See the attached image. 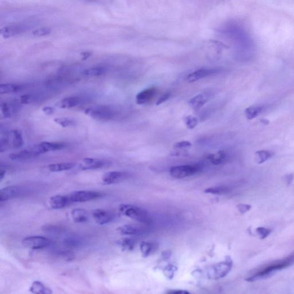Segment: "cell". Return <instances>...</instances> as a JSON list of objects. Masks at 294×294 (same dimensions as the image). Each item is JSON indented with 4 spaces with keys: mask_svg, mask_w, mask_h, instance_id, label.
<instances>
[{
    "mask_svg": "<svg viewBox=\"0 0 294 294\" xmlns=\"http://www.w3.org/2000/svg\"><path fill=\"white\" fill-rule=\"evenodd\" d=\"M76 165L73 163H61L52 164L48 166V169L51 172H61V171L71 170L75 167Z\"/></svg>",
    "mask_w": 294,
    "mask_h": 294,
    "instance_id": "cb8c5ba5",
    "label": "cell"
},
{
    "mask_svg": "<svg viewBox=\"0 0 294 294\" xmlns=\"http://www.w3.org/2000/svg\"><path fill=\"white\" fill-rule=\"evenodd\" d=\"M216 73H217V71L215 69H201L197 70V71L188 75L186 78V81L188 83H193L200 80L201 79L212 76Z\"/></svg>",
    "mask_w": 294,
    "mask_h": 294,
    "instance_id": "4fadbf2b",
    "label": "cell"
},
{
    "mask_svg": "<svg viewBox=\"0 0 294 294\" xmlns=\"http://www.w3.org/2000/svg\"><path fill=\"white\" fill-rule=\"evenodd\" d=\"M168 293L170 294H186V293H189V292H188L187 291H185V290H180V289H178V290H176V289H175V290H171L169 292H168Z\"/></svg>",
    "mask_w": 294,
    "mask_h": 294,
    "instance_id": "bcb514c9",
    "label": "cell"
},
{
    "mask_svg": "<svg viewBox=\"0 0 294 294\" xmlns=\"http://www.w3.org/2000/svg\"><path fill=\"white\" fill-rule=\"evenodd\" d=\"M54 121L56 124L63 127V128H67V127L72 126L76 125V122L69 118H57L54 120Z\"/></svg>",
    "mask_w": 294,
    "mask_h": 294,
    "instance_id": "d6a6232c",
    "label": "cell"
},
{
    "mask_svg": "<svg viewBox=\"0 0 294 294\" xmlns=\"http://www.w3.org/2000/svg\"><path fill=\"white\" fill-rule=\"evenodd\" d=\"M205 192L208 194L223 195L230 192V188L226 186H214L208 188Z\"/></svg>",
    "mask_w": 294,
    "mask_h": 294,
    "instance_id": "f546056e",
    "label": "cell"
},
{
    "mask_svg": "<svg viewBox=\"0 0 294 294\" xmlns=\"http://www.w3.org/2000/svg\"><path fill=\"white\" fill-rule=\"evenodd\" d=\"M171 93L169 92H167L165 94L163 95L160 96V99L157 100L156 103L157 105H159L161 104L162 103H165L166 102L167 100H168L170 97Z\"/></svg>",
    "mask_w": 294,
    "mask_h": 294,
    "instance_id": "ee69618b",
    "label": "cell"
},
{
    "mask_svg": "<svg viewBox=\"0 0 294 294\" xmlns=\"http://www.w3.org/2000/svg\"><path fill=\"white\" fill-rule=\"evenodd\" d=\"M65 144L62 143L42 142L31 148L32 151L37 156L50 151L62 150Z\"/></svg>",
    "mask_w": 294,
    "mask_h": 294,
    "instance_id": "ba28073f",
    "label": "cell"
},
{
    "mask_svg": "<svg viewBox=\"0 0 294 294\" xmlns=\"http://www.w3.org/2000/svg\"><path fill=\"white\" fill-rule=\"evenodd\" d=\"M251 208L252 206L251 205L247 204H240L237 206V209H238L239 212L242 214L248 212Z\"/></svg>",
    "mask_w": 294,
    "mask_h": 294,
    "instance_id": "b9f144b4",
    "label": "cell"
},
{
    "mask_svg": "<svg viewBox=\"0 0 294 294\" xmlns=\"http://www.w3.org/2000/svg\"><path fill=\"white\" fill-rule=\"evenodd\" d=\"M256 155L257 156L258 163L262 164L270 159L273 154L269 151H260L256 152Z\"/></svg>",
    "mask_w": 294,
    "mask_h": 294,
    "instance_id": "836d02e7",
    "label": "cell"
},
{
    "mask_svg": "<svg viewBox=\"0 0 294 294\" xmlns=\"http://www.w3.org/2000/svg\"><path fill=\"white\" fill-rule=\"evenodd\" d=\"M208 96L206 94H199L190 100V107L195 110H199L208 102Z\"/></svg>",
    "mask_w": 294,
    "mask_h": 294,
    "instance_id": "d6986e66",
    "label": "cell"
},
{
    "mask_svg": "<svg viewBox=\"0 0 294 294\" xmlns=\"http://www.w3.org/2000/svg\"><path fill=\"white\" fill-rule=\"evenodd\" d=\"M156 93L157 89L155 87H152L150 88L144 90L136 96L137 103L139 105L147 104L154 98Z\"/></svg>",
    "mask_w": 294,
    "mask_h": 294,
    "instance_id": "9a60e30c",
    "label": "cell"
},
{
    "mask_svg": "<svg viewBox=\"0 0 294 294\" xmlns=\"http://www.w3.org/2000/svg\"><path fill=\"white\" fill-rule=\"evenodd\" d=\"M86 1H89V2H95V0H86Z\"/></svg>",
    "mask_w": 294,
    "mask_h": 294,
    "instance_id": "f907efd6",
    "label": "cell"
},
{
    "mask_svg": "<svg viewBox=\"0 0 294 294\" xmlns=\"http://www.w3.org/2000/svg\"><path fill=\"white\" fill-rule=\"evenodd\" d=\"M117 244L124 250V251H133L136 245L135 241L132 239L125 238L118 240Z\"/></svg>",
    "mask_w": 294,
    "mask_h": 294,
    "instance_id": "f1b7e54d",
    "label": "cell"
},
{
    "mask_svg": "<svg viewBox=\"0 0 294 294\" xmlns=\"http://www.w3.org/2000/svg\"><path fill=\"white\" fill-rule=\"evenodd\" d=\"M122 235H138L141 234L142 230L138 226L132 225H124L118 227L117 229Z\"/></svg>",
    "mask_w": 294,
    "mask_h": 294,
    "instance_id": "44dd1931",
    "label": "cell"
},
{
    "mask_svg": "<svg viewBox=\"0 0 294 294\" xmlns=\"http://www.w3.org/2000/svg\"><path fill=\"white\" fill-rule=\"evenodd\" d=\"M58 256L66 261H71L74 258V254L70 251H62L58 253Z\"/></svg>",
    "mask_w": 294,
    "mask_h": 294,
    "instance_id": "8d00e7d4",
    "label": "cell"
},
{
    "mask_svg": "<svg viewBox=\"0 0 294 294\" xmlns=\"http://www.w3.org/2000/svg\"><path fill=\"white\" fill-rule=\"evenodd\" d=\"M293 265L294 252L284 258V259L272 263L271 265L268 266L264 269L258 272L256 274L250 276L249 278L246 279V281L249 282H253L269 278L272 275L277 273L278 271L287 269V268Z\"/></svg>",
    "mask_w": 294,
    "mask_h": 294,
    "instance_id": "6da1fadb",
    "label": "cell"
},
{
    "mask_svg": "<svg viewBox=\"0 0 294 294\" xmlns=\"http://www.w3.org/2000/svg\"><path fill=\"white\" fill-rule=\"evenodd\" d=\"M23 187L19 186H8L0 191V201H6L17 198L23 194Z\"/></svg>",
    "mask_w": 294,
    "mask_h": 294,
    "instance_id": "8fae6325",
    "label": "cell"
},
{
    "mask_svg": "<svg viewBox=\"0 0 294 294\" xmlns=\"http://www.w3.org/2000/svg\"><path fill=\"white\" fill-rule=\"evenodd\" d=\"M69 195H57L51 197L49 204L53 209H61L72 204Z\"/></svg>",
    "mask_w": 294,
    "mask_h": 294,
    "instance_id": "5bb4252c",
    "label": "cell"
},
{
    "mask_svg": "<svg viewBox=\"0 0 294 294\" xmlns=\"http://www.w3.org/2000/svg\"><path fill=\"white\" fill-rule=\"evenodd\" d=\"M29 291L36 294H51V289L40 281H35L29 287Z\"/></svg>",
    "mask_w": 294,
    "mask_h": 294,
    "instance_id": "e0dca14e",
    "label": "cell"
},
{
    "mask_svg": "<svg viewBox=\"0 0 294 294\" xmlns=\"http://www.w3.org/2000/svg\"><path fill=\"white\" fill-rule=\"evenodd\" d=\"M286 181H287L288 184L290 183L293 180V176L291 175H288V176L286 177Z\"/></svg>",
    "mask_w": 294,
    "mask_h": 294,
    "instance_id": "681fc988",
    "label": "cell"
},
{
    "mask_svg": "<svg viewBox=\"0 0 294 294\" xmlns=\"http://www.w3.org/2000/svg\"><path fill=\"white\" fill-rule=\"evenodd\" d=\"M51 33V29L49 28H42L35 30L32 34L36 37H45Z\"/></svg>",
    "mask_w": 294,
    "mask_h": 294,
    "instance_id": "74e56055",
    "label": "cell"
},
{
    "mask_svg": "<svg viewBox=\"0 0 294 294\" xmlns=\"http://www.w3.org/2000/svg\"><path fill=\"white\" fill-rule=\"evenodd\" d=\"M271 230L265 227H258L256 230V233L258 238L260 239H265L270 236Z\"/></svg>",
    "mask_w": 294,
    "mask_h": 294,
    "instance_id": "e575fe53",
    "label": "cell"
},
{
    "mask_svg": "<svg viewBox=\"0 0 294 294\" xmlns=\"http://www.w3.org/2000/svg\"><path fill=\"white\" fill-rule=\"evenodd\" d=\"M65 247L70 249H74L80 247L82 244V241L80 238L76 236L68 237L63 241Z\"/></svg>",
    "mask_w": 294,
    "mask_h": 294,
    "instance_id": "d4e9b609",
    "label": "cell"
},
{
    "mask_svg": "<svg viewBox=\"0 0 294 294\" xmlns=\"http://www.w3.org/2000/svg\"><path fill=\"white\" fill-rule=\"evenodd\" d=\"M200 170L198 165L178 166L171 168L170 173L174 178L183 179L192 176L200 172Z\"/></svg>",
    "mask_w": 294,
    "mask_h": 294,
    "instance_id": "5b68a950",
    "label": "cell"
},
{
    "mask_svg": "<svg viewBox=\"0 0 294 294\" xmlns=\"http://www.w3.org/2000/svg\"><path fill=\"white\" fill-rule=\"evenodd\" d=\"M43 231L50 234H58L62 231L61 228L53 225H46L43 227Z\"/></svg>",
    "mask_w": 294,
    "mask_h": 294,
    "instance_id": "ab89813d",
    "label": "cell"
},
{
    "mask_svg": "<svg viewBox=\"0 0 294 294\" xmlns=\"http://www.w3.org/2000/svg\"><path fill=\"white\" fill-rule=\"evenodd\" d=\"M81 103V99L78 96H69L61 101L60 107L63 109L75 108Z\"/></svg>",
    "mask_w": 294,
    "mask_h": 294,
    "instance_id": "7402d4cb",
    "label": "cell"
},
{
    "mask_svg": "<svg viewBox=\"0 0 294 294\" xmlns=\"http://www.w3.org/2000/svg\"><path fill=\"white\" fill-rule=\"evenodd\" d=\"M6 173V171L5 170L2 169L1 171H0V179H1V181H2L4 177H5Z\"/></svg>",
    "mask_w": 294,
    "mask_h": 294,
    "instance_id": "c3c4849f",
    "label": "cell"
},
{
    "mask_svg": "<svg viewBox=\"0 0 294 294\" xmlns=\"http://www.w3.org/2000/svg\"><path fill=\"white\" fill-rule=\"evenodd\" d=\"M22 244L25 248L38 250L48 248L51 244V241L43 236H29L22 241Z\"/></svg>",
    "mask_w": 294,
    "mask_h": 294,
    "instance_id": "8992f818",
    "label": "cell"
},
{
    "mask_svg": "<svg viewBox=\"0 0 294 294\" xmlns=\"http://www.w3.org/2000/svg\"><path fill=\"white\" fill-rule=\"evenodd\" d=\"M185 124L188 129H193L198 124L197 118L192 116H188L185 118Z\"/></svg>",
    "mask_w": 294,
    "mask_h": 294,
    "instance_id": "d590c367",
    "label": "cell"
},
{
    "mask_svg": "<svg viewBox=\"0 0 294 294\" xmlns=\"http://www.w3.org/2000/svg\"><path fill=\"white\" fill-rule=\"evenodd\" d=\"M107 73V69L104 67H94L87 69L82 72L83 75L87 77H99Z\"/></svg>",
    "mask_w": 294,
    "mask_h": 294,
    "instance_id": "484cf974",
    "label": "cell"
},
{
    "mask_svg": "<svg viewBox=\"0 0 294 294\" xmlns=\"http://www.w3.org/2000/svg\"><path fill=\"white\" fill-rule=\"evenodd\" d=\"M262 109V107L260 106L250 107L245 109V115L248 120H252L259 115Z\"/></svg>",
    "mask_w": 294,
    "mask_h": 294,
    "instance_id": "4dcf8cb0",
    "label": "cell"
},
{
    "mask_svg": "<svg viewBox=\"0 0 294 294\" xmlns=\"http://www.w3.org/2000/svg\"><path fill=\"white\" fill-rule=\"evenodd\" d=\"M84 165L81 166L83 170H96L102 169L110 164L108 161L86 157L83 160Z\"/></svg>",
    "mask_w": 294,
    "mask_h": 294,
    "instance_id": "7c38bea8",
    "label": "cell"
},
{
    "mask_svg": "<svg viewBox=\"0 0 294 294\" xmlns=\"http://www.w3.org/2000/svg\"><path fill=\"white\" fill-rule=\"evenodd\" d=\"M13 146L15 148H20L23 147L24 140L21 132L18 129L13 130L11 132Z\"/></svg>",
    "mask_w": 294,
    "mask_h": 294,
    "instance_id": "4316f807",
    "label": "cell"
},
{
    "mask_svg": "<svg viewBox=\"0 0 294 294\" xmlns=\"http://www.w3.org/2000/svg\"><path fill=\"white\" fill-rule=\"evenodd\" d=\"M129 174L122 171H109L103 177V182L105 185H113L124 181L128 177Z\"/></svg>",
    "mask_w": 294,
    "mask_h": 294,
    "instance_id": "30bf717a",
    "label": "cell"
},
{
    "mask_svg": "<svg viewBox=\"0 0 294 294\" xmlns=\"http://www.w3.org/2000/svg\"><path fill=\"white\" fill-rule=\"evenodd\" d=\"M25 28L18 25H10L4 27L0 30V34L5 39L17 36L24 31Z\"/></svg>",
    "mask_w": 294,
    "mask_h": 294,
    "instance_id": "2e32d148",
    "label": "cell"
},
{
    "mask_svg": "<svg viewBox=\"0 0 294 294\" xmlns=\"http://www.w3.org/2000/svg\"><path fill=\"white\" fill-rule=\"evenodd\" d=\"M10 159L13 160H24L30 159V158L35 157L30 149H27L17 153H13L9 156Z\"/></svg>",
    "mask_w": 294,
    "mask_h": 294,
    "instance_id": "603a6c76",
    "label": "cell"
},
{
    "mask_svg": "<svg viewBox=\"0 0 294 294\" xmlns=\"http://www.w3.org/2000/svg\"><path fill=\"white\" fill-rule=\"evenodd\" d=\"M23 86L19 84H14V83H6L0 85V93L11 94L15 93L23 90Z\"/></svg>",
    "mask_w": 294,
    "mask_h": 294,
    "instance_id": "ffe728a7",
    "label": "cell"
},
{
    "mask_svg": "<svg viewBox=\"0 0 294 294\" xmlns=\"http://www.w3.org/2000/svg\"><path fill=\"white\" fill-rule=\"evenodd\" d=\"M91 55H92L91 52L89 51L82 52L81 53L82 59L86 60L87 59H88L89 57L91 56Z\"/></svg>",
    "mask_w": 294,
    "mask_h": 294,
    "instance_id": "7dc6e473",
    "label": "cell"
},
{
    "mask_svg": "<svg viewBox=\"0 0 294 294\" xmlns=\"http://www.w3.org/2000/svg\"><path fill=\"white\" fill-rule=\"evenodd\" d=\"M86 115L99 121H109L113 119L116 113L108 107L96 106L86 108L84 111Z\"/></svg>",
    "mask_w": 294,
    "mask_h": 294,
    "instance_id": "3957f363",
    "label": "cell"
},
{
    "mask_svg": "<svg viewBox=\"0 0 294 294\" xmlns=\"http://www.w3.org/2000/svg\"><path fill=\"white\" fill-rule=\"evenodd\" d=\"M192 144L189 142L183 141L175 143L174 145V148L177 150H183V148L191 147Z\"/></svg>",
    "mask_w": 294,
    "mask_h": 294,
    "instance_id": "60d3db41",
    "label": "cell"
},
{
    "mask_svg": "<svg viewBox=\"0 0 294 294\" xmlns=\"http://www.w3.org/2000/svg\"><path fill=\"white\" fill-rule=\"evenodd\" d=\"M2 112L4 117L11 118L12 116V109L7 103H4L1 105Z\"/></svg>",
    "mask_w": 294,
    "mask_h": 294,
    "instance_id": "f35d334b",
    "label": "cell"
},
{
    "mask_svg": "<svg viewBox=\"0 0 294 294\" xmlns=\"http://www.w3.org/2000/svg\"><path fill=\"white\" fill-rule=\"evenodd\" d=\"M119 210L127 217L144 223H150L151 218L146 210L133 205L122 204Z\"/></svg>",
    "mask_w": 294,
    "mask_h": 294,
    "instance_id": "7a4b0ae2",
    "label": "cell"
},
{
    "mask_svg": "<svg viewBox=\"0 0 294 294\" xmlns=\"http://www.w3.org/2000/svg\"><path fill=\"white\" fill-rule=\"evenodd\" d=\"M233 262L230 257L226 258L225 261L210 267L208 271L210 279H218L224 277L229 274L232 269Z\"/></svg>",
    "mask_w": 294,
    "mask_h": 294,
    "instance_id": "277c9868",
    "label": "cell"
},
{
    "mask_svg": "<svg viewBox=\"0 0 294 294\" xmlns=\"http://www.w3.org/2000/svg\"><path fill=\"white\" fill-rule=\"evenodd\" d=\"M42 111L44 113L46 114L47 115H51L54 112V109L51 107H46L43 108Z\"/></svg>",
    "mask_w": 294,
    "mask_h": 294,
    "instance_id": "f6af8a7d",
    "label": "cell"
},
{
    "mask_svg": "<svg viewBox=\"0 0 294 294\" xmlns=\"http://www.w3.org/2000/svg\"><path fill=\"white\" fill-rule=\"evenodd\" d=\"M71 214L73 221L76 223H84L88 221V214L85 209H74Z\"/></svg>",
    "mask_w": 294,
    "mask_h": 294,
    "instance_id": "ac0fdd59",
    "label": "cell"
},
{
    "mask_svg": "<svg viewBox=\"0 0 294 294\" xmlns=\"http://www.w3.org/2000/svg\"><path fill=\"white\" fill-rule=\"evenodd\" d=\"M69 198L72 203H86L102 198L103 193L89 190H81L74 191L70 194Z\"/></svg>",
    "mask_w": 294,
    "mask_h": 294,
    "instance_id": "52a82bcc",
    "label": "cell"
},
{
    "mask_svg": "<svg viewBox=\"0 0 294 294\" xmlns=\"http://www.w3.org/2000/svg\"><path fill=\"white\" fill-rule=\"evenodd\" d=\"M226 154L223 151L218 152L214 154L209 155L208 156L209 159L214 165H219L223 163L226 160Z\"/></svg>",
    "mask_w": 294,
    "mask_h": 294,
    "instance_id": "83f0119b",
    "label": "cell"
},
{
    "mask_svg": "<svg viewBox=\"0 0 294 294\" xmlns=\"http://www.w3.org/2000/svg\"><path fill=\"white\" fill-rule=\"evenodd\" d=\"M33 96L29 94L22 95L20 97V103L23 104H28L32 102Z\"/></svg>",
    "mask_w": 294,
    "mask_h": 294,
    "instance_id": "7bdbcfd3",
    "label": "cell"
},
{
    "mask_svg": "<svg viewBox=\"0 0 294 294\" xmlns=\"http://www.w3.org/2000/svg\"><path fill=\"white\" fill-rule=\"evenodd\" d=\"M115 216V214L113 212L105 209H96L93 212L94 221L100 225H106L111 222Z\"/></svg>",
    "mask_w": 294,
    "mask_h": 294,
    "instance_id": "9c48e42d",
    "label": "cell"
},
{
    "mask_svg": "<svg viewBox=\"0 0 294 294\" xmlns=\"http://www.w3.org/2000/svg\"><path fill=\"white\" fill-rule=\"evenodd\" d=\"M155 245L147 242H142L140 244V251L144 257H148L154 251Z\"/></svg>",
    "mask_w": 294,
    "mask_h": 294,
    "instance_id": "1f68e13d",
    "label": "cell"
}]
</instances>
